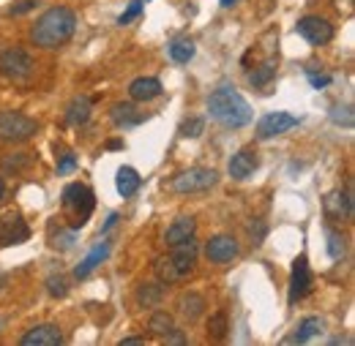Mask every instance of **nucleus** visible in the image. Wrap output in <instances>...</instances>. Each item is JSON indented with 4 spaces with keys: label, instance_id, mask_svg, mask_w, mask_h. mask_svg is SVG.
I'll return each instance as SVG.
<instances>
[{
    "label": "nucleus",
    "instance_id": "nucleus-1",
    "mask_svg": "<svg viewBox=\"0 0 355 346\" xmlns=\"http://www.w3.org/2000/svg\"><path fill=\"white\" fill-rule=\"evenodd\" d=\"M74 28H77V14L66 6H55L36 19L31 39L42 49H58L60 44H66L74 36Z\"/></svg>",
    "mask_w": 355,
    "mask_h": 346
},
{
    "label": "nucleus",
    "instance_id": "nucleus-2",
    "mask_svg": "<svg viewBox=\"0 0 355 346\" xmlns=\"http://www.w3.org/2000/svg\"><path fill=\"white\" fill-rule=\"evenodd\" d=\"M208 112L211 118L224 126V129H243L252 123V107L249 101L235 90L232 85L216 87L211 95H208Z\"/></svg>",
    "mask_w": 355,
    "mask_h": 346
},
{
    "label": "nucleus",
    "instance_id": "nucleus-3",
    "mask_svg": "<svg viewBox=\"0 0 355 346\" xmlns=\"http://www.w3.org/2000/svg\"><path fill=\"white\" fill-rule=\"evenodd\" d=\"M170 257L156 262V275L164 281V284H175V281H183L191 270H194V262H197V254H200V246L194 237L183 240V243H175L170 246Z\"/></svg>",
    "mask_w": 355,
    "mask_h": 346
},
{
    "label": "nucleus",
    "instance_id": "nucleus-4",
    "mask_svg": "<svg viewBox=\"0 0 355 346\" xmlns=\"http://www.w3.org/2000/svg\"><path fill=\"white\" fill-rule=\"evenodd\" d=\"M60 205H63V213L69 218V226L71 229H83L88 224L93 208H96V197H93V191H90L88 185L71 183V185L63 188Z\"/></svg>",
    "mask_w": 355,
    "mask_h": 346
},
{
    "label": "nucleus",
    "instance_id": "nucleus-5",
    "mask_svg": "<svg viewBox=\"0 0 355 346\" xmlns=\"http://www.w3.org/2000/svg\"><path fill=\"white\" fill-rule=\"evenodd\" d=\"M39 131V123L25 115V112H14V109H6L0 112V139L3 142H11V145H22L28 139H33Z\"/></svg>",
    "mask_w": 355,
    "mask_h": 346
},
{
    "label": "nucleus",
    "instance_id": "nucleus-6",
    "mask_svg": "<svg viewBox=\"0 0 355 346\" xmlns=\"http://www.w3.org/2000/svg\"><path fill=\"white\" fill-rule=\"evenodd\" d=\"M219 183V174L214 170H202V167H194V170H186L173 177L170 188L175 194H197V191H208Z\"/></svg>",
    "mask_w": 355,
    "mask_h": 346
},
{
    "label": "nucleus",
    "instance_id": "nucleus-7",
    "mask_svg": "<svg viewBox=\"0 0 355 346\" xmlns=\"http://www.w3.org/2000/svg\"><path fill=\"white\" fill-rule=\"evenodd\" d=\"M33 57L25 52V49H6V52H0V74L3 77H8V80H14V82H25V80H31V74H33Z\"/></svg>",
    "mask_w": 355,
    "mask_h": 346
},
{
    "label": "nucleus",
    "instance_id": "nucleus-8",
    "mask_svg": "<svg viewBox=\"0 0 355 346\" xmlns=\"http://www.w3.org/2000/svg\"><path fill=\"white\" fill-rule=\"evenodd\" d=\"M301 123V118L290 115V112H268L257 120V139H273L279 134H287Z\"/></svg>",
    "mask_w": 355,
    "mask_h": 346
},
{
    "label": "nucleus",
    "instance_id": "nucleus-9",
    "mask_svg": "<svg viewBox=\"0 0 355 346\" xmlns=\"http://www.w3.org/2000/svg\"><path fill=\"white\" fill-rule=\"evenodd\" d=\"M295 30H298L301 39H306V42L314 44V46H322V44H328L334 39V28H331V22L322 19V17H304V19H298Z\"/></svg>",
    "mask_w": 355,
    "mask_h": 346
},
{
    "label": "nucleus",
    "instance_id": "nucleus-10",
    "mask_svg": "<svg viewBox=\"0 0 355 346\" xmlns=\"http://www.w3.org/2000/svg\"><path fill=\"white\" fill-rule=\"evenodd\" d=\"M311 284H314V278H311L309 260H306V254H301L298 260L293 262V278H290V303L304 300V298L311 292Z\"/></svg>",
    "mask_w": 355,
    "mask_h": 346
},
{
    "label": "nucleus",
    "instance_id": "nucleus-11",
    "mask_svg": "<svg viewBox=\"0 0 355 346\" xmlns=\"http://www.w3.org/2000/svg\"><path fill=\"white\" fill-rule=\"evenodd\" d=\"M28 237L31 229L19 213H6V218H0V246H19Z\"/></svg>",
    "mask_w": 355,
    "mask_h": 346
},
{
    "label": "nucleus",
    "instance_id": "nucleus-12",
    "mask_svg": "<svg viewBox=\"0 0 355 346\" xmlns=\"http://www.w3.org/2000/svg\"><path fill=\"white\" fill-rule=\"evenodd\" d=\"M205 257L214 264H227L238 257V240L230 235H216L205 243Z\"/></svg>",
    "mask_w": 355,
    "mask_h": 346
},
{
    "label": "nucleus",
    "instance_id": "nucleus-13",
    "mask_svg": "<svg viewBox=\"0 0 355 346\" xmlns=\"http://www.w3.org/2000/svg\"><path fill=\"white\" fill-rule=\"evenodd\" d=\"M22 346H60L63 344V333L58 325H36L33 330H28L22 336Z\"/></svg>",
    "mask_w": 355,
    "mask_h": 346
},
{
    "label": "nucleus",
    "instance_id": "nucleus-14",
    "mask_svg": "<svg viewBox=\"0 0 355 346\" xmlns=\"http://www.w3.org/2000/svg\"><path fill=\"white\" fill-rule=\"evenodd\" d=\"M257 167H260L257 153H254L252 147H243V150H238V153L230 158V177H235V180H249Z\"/></svg>",
    "mask_w": 355,
    "mask_h": 346
},
{
    "label": "nucleus",
    "instance_id": "nucleus-15",
    "mask_svg": "<svg viewBox=\"0 0 355 346\" xmlns=\"http://www.w3.org/2000/svg\"><path fill=\"white\" fill-rule=\"evenodd\" d=\"M162 82L156 80V77H137L132 85H129V95H132V101H153V98H159L162 95Z\"/></svg>",
    "mask_w": 355,
    "mask_h": 346
},
{
    "label": "nucleus",
    "instance_id": "nucleus-16",
    "mask_svg": "<svg viewBox=\"0 0 355 346\" xmlns=\"http://www.w3.org/2000/svg\"><path fill=\"white\" fill-rule=\"evenodd\" d=\"M110 257V243L107 240H101V243H96L93 246V251H90L85 260L80 262L77 267H74V278H85V275H90L101 262Z\"/></svg>",
    "mask_w": 355,
    "mask_h": 346
},
{
    "label": "nucleus",
    "instance_id": "nucleus-17",
    "mask_svg": "<svg viewBox=\"0 0 355 346\" xmlns=\"http://www.w3.org/2000/svg\"><path fill=\"white\" fill-rule=\"evenodd\" d=\"M325 213L334 218H350L353 216V194H342V191H334L325 197Z\"/></svg>",
    "mask_w": 355,
    "mask_h": 346
},
{
    "label": "nucleus",
    "instance_id": "nucleus-18",
    "mask_svg": "<svg viewBox=\"0 0 355 346\" xmlns=\"http://www.w3.org/2000/svg\"><path fill=\"white\" fill-rule=\"evenodd\" d=\"M194 229H197V224H194V218H191V216H180V218H175V221L170 224L167 235H164V243H167V246H175V243H183V240L194 237Z\"/></svg>",
    "mask_w": 355,
    "mask_h": 346
},
{
    "label": "nucleus",
    "instance_id": "nucleus-19",
    "mask_svg": "<svg viewBox=\"0 0 355 346\" xmlns=\"http://www.w3.org/2000/svg\"><path fill=\"white\" fill-rule=\"evenodd\" d=\"M90 112H93V101L88 95H77L66 109V123L69 126H85L90 120Z\"/></svg>",
    "mask_w": 355,
    "mask_h": 346
},
{
    "label": "nucleus",
    "instance_id": "nucleus-20",
    "mask_svg": "<svg viewBox=\"0 0 355 346\" xmlns=\"http://www.w3.org/2000/svg\"><path fill=\"white\" fill-rule=\"evenodd\" d=\"M145 120V112H137L134 104H115L112 107V123L118 129H132V126H139Z\"/></svg>",
    "mask_w": 355,
    "mask_h": 346
},
{
    "label": "nucleus",
    "instance_id": "nucleus-21",
    "mask_svg": "<svg viewBox=\"0 0 355 346\" xmlns=\"http://www.w3.org/2000/svg\"><path fill=\"white\" fill-rule=\"evenodd\" d=\"M178 308H180V313H183L189 322H194V319H200L202 311H205V298L197 295V292H186V295H180Z\"/></svg>",
    "mask_w": 355,
    "mask_h": 346
},
{
    "label": "nucleus",
    "instance_id": "nucleus-22",
    "mask_svg": "<svg viewBox=\"0 0 355 346\" xmlns=\"http://www.w3.org/2000/svg\"><path fill=\"white\" fill-rule=\"evenodd\" d=\"M320 333H322V319L309 316V319H304V322L298 325V330L287 338V344H306V341H311V338L320 336Z\"/></svg>",
    "mask_w": 355,
    "mask_h": 346
},
{
    "label": "nucleus",
    "instance_id": "nucleus-23",
    "mask_svg": "<svg viewBox=\"0 0 355 346\" xmlns=\"http://www.w3.org/2000/svg\"><path fill=\"white\" fill-rule=\"evenodd\" d=\"M139 185H142V177L137 174V170H132V167H121L118 170V191H121V197H134L139 191Z\"/></svg>",
    "mask_w": 355,
    "mask_h": 346
},
{
    "label": "nucleus",
    "instance_id": "nucleus-24",
    "mask_svg": "<svg viewBox=\"0 0 355 346\" xmlns=\"http://www.w3.org/2000/svg\"><path fill=\"white\" fill-rule=\"evenodd\" d=\"M33 164V153H8V156H3L0 158V170L3 172H22V170H28Z\"/></svg>",
    "mask_w": 355,
    "mask_h": 346
},
{
    "label": "nucleus",
    "instance_id": "nucleus-25",
    "mask_svg": "<svg viewBox=\"0 0 355 346\" xmlns=\"http://www.w3.org/2000/svg\"><path fill=\"white\" fill-rule=\"evenodd\" d=\"M162 298H164V286H162V284H142V286L137 289V303L145 305V308L159 305Z\"/></svg>",
    "mask_w": 355,
    "mask_h": 346
},
{
    "label": "nucleus",
    "instance_id": "nucleus-26",
    "mask_svg": "<svg viewBox=\"0 0 355 346\" xmlns=\"http://www.w3.org/2000/svg\"><path fill=\"white\" fill-rule=\"evenodd\" d=\"M273 77H276V60H266L263 66H257L254 71H249V85L266 87V85H270Z\"/></svg>",
    "mask_w": 355,
    "mask_h": 346
},
{
    "label": "nucleus",
    "instance_id": "nucleus-27",
    "mask_svg": "<svg viewBox=\"0 0 355 346\" xmlns=\"http://www.w3.org/2000/svg\"><path fill=\"white\" fill-rule=\"evenodd\" d=\"M148 327L156 333V336H170L173 330H175V319L167 313V311H156L153 316H150V322H148Z\"/></svg>",
    "mask_w": 355,
    "mask_h": 346
},
{
    "label": "nucleus",
    "instance_id": "nucleus-28",
    "mask_svg": "<svg viewBox=\"0 0 355 346\" xmlns=\"http://www.w3.org/2000/svg\"><path fill=\"white\" fill-rule=\"evenodd\" d=\"M194 52H197V46H194L191 39H175V42L170 44V57L175 63H189L194 57Z\"/></svg>",
    "mask_w": 355,
    "mask_h": 346
},
{
    "label": "nucleus",
    "instance_id": "nucleus-29",
    "mask_svg": "<svg viewBox=\"0 0 355 346\" xmlns=\"http://www.w3.org/2000/svg\"><path fill=\"white\" fill-rule=\"evenodd\" d=\"M227 330H230L227 311H216V313L208 319V336H211L214 341H224V338H227Z\"/></svg>",
    "mask_w": 355,
    "mask_h": 346
},
{
    "label": "nucleus",
    "instance_id": "nucleus-30",
    "mask_svg": "<svg viewBox=\"0 0 355 346\" xmlns=\"http://www.w3.org/2000/svg\"><path fill=\"white\" fill-rule=\"evenodd\" d=\"M345 237L339 235V232H334V229H328V257L334 262L345 260Z\"/></svg>",
    "mask_w": 355,
    "mask_h": 346
},
{
    "label": "nucleus",
    "instance_id": "nucleus-31",
    "mask_svg": "<svg viewBox=\"0 0 355 346\" xmlns=\"http://www.w3.org/2000/svg\"><path fill=\"white\" fill-rule=\"evenodd\" d=\"M46 292L52 295V298H66L69 295V281H66V275H49L46 278Z\"/></svg>",
    "mask_w": 355,
    "mask_h": 346
},
{
    "label": "nucleus",
    "instance_id": "nucleus-32",
    "mask_svg": "<svg viewBox=\"0 0 355 346\" xmlns=\"http://www.w3.org/2000/svg\"><path fill=\"white\" fill-rule=\"evenodd\" d=\"M202 131H205V120H202V118H191V120H186V123L180 126V134H183L186 139H197Z\"/></svg>",
    "mask_w": 355,
    "mask_h": 346
},
{
    "label": "nucleus",
    "instance_id": "nucleus-33",
    "mask_svg": "<svg viewBox=\"0 0 355 346\" xmlns=\"http://www.w3.org/2000/svg\"><path fill=\"white\" fill-rule=\"evenodd\" d=\"M331 120L350 129V126H353V107H334V109H331Z\"/></svg>",
    "mask_w": 355,
    "mask_h": 346
},
{
    "label": "nucleus",
    "instance_id": "nucleus-34",
    "mask_svg": "<svg viewBox=\"0 0 355 346\" xmlns=\"http://www.w3.org/2000/svg\"><path fill=\"white\" fill-rule=\"evenodd\" d=\"M74 237H77V229H71V226H69V232H58V237H52V240H55L52 246H55V248L69 251V248L74 246Z\"/></svg>",
    "mask_w": 355,
    "mask_h": 346
},
{
    "label": "nucleus",
    "instance_id": "nucleus-35",
    "mask_svg": "<svg viewBox=\"0 0 355 346\" xmlns=\"http://www.w3.org/2000/svg\"><path fill=\"white\" fill-rule=\"evenodd\" d=\"M139 14H142V0H132V3H129V8H126L121 17H118V25H129V22H132V19H137Z\"/></svg>",
    "mask_w": 355,
    "mask_h": 346
},
{
    "label": "nucleus",
    "instance_id": "nucleus-36",
    "mask_svg": "<svg viewBox=\"0 0 355 346\" xmlns=\"http://www.w3.org/2000/svg\"><path fill=\"white\" fill-rule=\"evenodd\" d=\"M77 170V156L74 153H63L58 161V174H69Z\"/></svg>",
    "mask_w": 355,
    "mask_h": 346
},
{
    "label": "nucleus",
    "instance_id": "nucleus-37",
    "mask_svg": "<svg viewBox=\"0 0 355 346\" xmlns=\"http://www.w3.org/2000/svg\"><path fill=\"white\" fill-rule=\"evenodd\" d=\"M36 3H39V0H19L17 6L8 8V14H11V17H22V14H28L31 8H36Z\"/></svg>",
    "mask_w": 355,
    "mask_h": 346
},
{
    "label": "nucleus",
    "instance_id": "nucleus-38",
    "mask_svg": "<svg viewBox=\"0 0 355 346\" xmlns=\"http://www.w3.org/2000/svg\"><path fill=\"white\" fill-rule=\"evenodd\" d=\"M309 82L317 87V90H320V87L331 85V77H328V74H314V71H309Z\"/></svg>",
    "mask_w": 355,
    "mask_h": 346
},
{
    "label": "nucleus",
    "instance_id": "nucleus-39",
    "mask_svg": "<svg viewBox=\"0 0 355 346\" xmlns=\"http://www.w3.org/2000/svg\"><path fill=\"white\" fill-rule=\"evenodd\" d=\"M107 150H123V139H110L107 142Z\"/></svg>",
    "mask_w": 355,
    "mask_h": 346
},
{
    "label": "nucleus",
    "instance_id": "nucleus-40",
    "mask_svg": "<svg viewBox=\"0 0 355 346\" xmlns=\"http://www.w3.org/2000/svg\"><path fill=\"white\" fill-rule=\"evenodd\" d=\"M115 224H118V213H112V216L107 218V224H104V232H110V229H112Z\"/></svg>",
    "mask_w": 355,
    "mask_h": 346
},
{
    "label": "nucleus",
    "instance_id": "nucleus-41",
    "mask_svg": "<svg viewBox=\"0 0 355 346\" xmlns=\"http://www.w3.org/2000/svg\"><path fill=\"white\" fill-rule=\"evenodd\" d=\"M142 341H145V338H137V336H129V338H123L121 344H142Z\"/></svg>",
    "mask_w": 355,
    "mask_h": 346
},
{
    "label": "nucleus",
    "instance_id": "nucleus-42",
    "mask_svg": "<svg viewBox=\"0 0 355 346\" xmlns=\"http://www.w3.org/2000/svg\"><path fill=\"white\" fill-rule=\"evenodd\" d=\"M3 286H6V275L0 273V289H3Z\"/></svg>",
    "mask_w": 355,
    "mask_h": 346
},
{
    "label": "nucleus",
    "instance_id": "nucleus-43",
    "mask_svg": "<svg viewBox=\"0 0 355 346\" xmlns=\"http://www.w3.org/2000/svg\"><path fill=\"white\" fill-rule=\"evenodd\" d=\"M3 194H6V185H3V180H0V199H3Z\"/></svg>",
    "mask_w": 355,
    "mask_h": 346
},
{
    "label": "nucleus",
    "instance_id": "nucleus-44",
    "mask_svg": "<svg viewBox=\"0 0 355 346\" xmlns=\"http://www.w3.org/2000/svg\"><path fill=\"white\" fill-rule=\"evenodd\" d=\"M232 3H235V0H222V6H232Z\"/></svg>",
    "mask_w": 355,
    "mask_h": 346
}]
</instances>
